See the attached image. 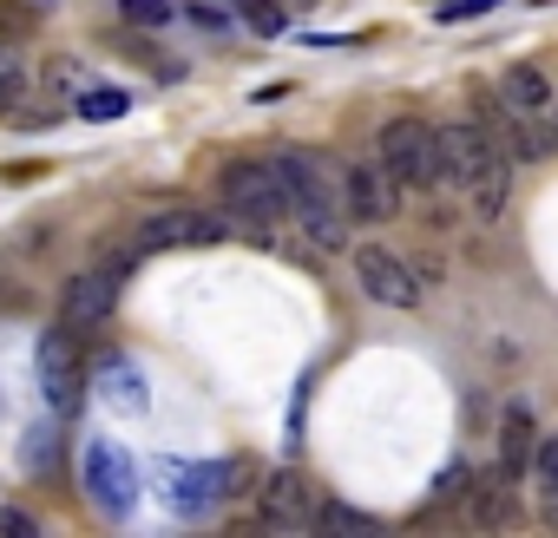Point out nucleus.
<instances>
[{"label":"nucleus","instance_id":"nucleus-1","mask_svg":"<svg viewBox=\"0 0 558 538\" xmlns=\"http://www.w3.org/2000/svg\"><path fill=\"white\" fill-rule=\"evenodd\" d=\"M276 171V184H283V204H290V223L316 243V249H342V217H349V204H342V191H336V178L310 158V151H283L269 164Z\"/></svg>","mask_w":558,"mask_h":538},{"label":"nucleus","instance_id":"nucleus-2","mask_svg":"<svg viewBox=\"0 0 558 538\" xmlns=\"http://www.w3.org/2000/svg\"><path fill=\"white\" fill-rule=\"evenodd\" d=\"M132 262H138V249H112L106 262L80 269V277L66 283V296H60V322H66V329H99V322L119 309V290H125V277H132Z\"/></svg>","mask_w":558,"mask_h":538},{"label":"nucleus","instance_id":"nucleus-3","mask_svg":"<svg viewBox=\"0 0 558 538\" xmlns=\"http://www.w3.org/2000/svg\"><path fill=\"white\" fill-rule=\"evenodd\" d=\"M381 164L395 171L401 191H440V138L421 119H388L381 125Z\"/></svg>","mask_w":558,"mask_h":538},{"label":"nucleus","instance_id":"nucleus-4","mask_svg":"<svg viewBox=\"0 0 558 538\" xmlns=\"http://www.w3.org/2000/svg\"><path fill=\"white\" fill-rule=\"evenodd\" d=\"M440 138V184H453V191H480V178L506 158L493 138H486V125H473V119H453V125H440L434 132Z\"/></svg>","mask_w":558,"mask_h":538},{"label":"nucleus","instance_id":"nucleus-5","mask_svg":"<svg viewBox=\"0 0 558 538\" xmlns=\"http://www.w3.org/2000/svg\"><path fill=\"white\" fill-rule=\"evenodd\" d=\"M86 499L106 512V518H125L132 505H138V466H132V453L119 447V440H93L86 447Z\"/></svg>","mask_w":558,"mask_h":538},{"label":"nucleus","instance_id":"nucleus-6","mask_svg":"<svg viewBox=\"0 0 558 538\" xmlns=\"http://www.w3.org/2000/svg\"><path fill=\"white\" fill-rule=\"evenodd\" d=\"M355 283H362V296L381 303V309H414V303H421V277L408 269V256H395L388 243H362V249H355Z\"/></svg>","mask_w":558,"mask_h":538},{"label":"nucleus","instance_id":"nucleus-7","mask_svg":"<svg viewBox=\"0 0 558 538\" xmlns=\"http://www.w3.org/2000/svg\"><path fill=\"white\" fill-rule=\"evenodd\" d=\"M342 204H349V223H388L401 210V184L381 158H355L342 164Z\"/></svg>","mask_w":558,"mask_h":538},{"label":"nucleus","instance_id":"nucleus-8","mask_svg":"<svg viewBox=\"0 0 558 538\" xmlns=\"http://www.w3.org/2000/svg\"><path fill=\"white\" fill-rule=\"evenodd\" d=\"M230 236V223L223 217H210V210H158V217H145L138 223V256H151V249H204V243H223Z\"/></svg>","mask_w":558,"mask_h":538},{"label":"nucleus","instance_id":"nucleus-9","mask_svg":"<svg viewBox=\"0 0 558 538\" xmlns=\"http://www.w3.org/2000/svg\"><path fill=\"white\" fill-rule=\"evenodd\" d=\"M243 492V466L230 460H210V466H171L165 473V505L171 512H210L217 499Z\"/></svg>","mask_w":558,"mask_h":538},{"label":"nucleus","instance_id":"nucleus-10","mask_svg":"<svg viewBox=\"0 0 558 538\" xmlns=\"http://www.w3.org/2000/svg\"><path fill=\"white\" fill-rule=\"evenodd\" d=\"M223 204H230L243 223H283V217H290L283 184H276L269 164H230V171H223Z\"/></svg>","mask_w":558,"mask_h":538},{"label":"nucleus","instance_id":"nucleus-11","mask_svg":"<svg viewBox=\"0 0 558 538\" xmlns=\"http://www.w3.org/2000/svg\"><path fill=\"white\" fill-rule=\"evenodd\" d=\"M256 512H263V525H276V531H303V525H316V492H310V479L296 473V466H276L263 486H256Z\"/></svg>","mask_w":558,"mask_h":538},{"label":"nucleus","instance_id":"nucleus-12","mask_svg":"<svg viewBox=\"0 0 558 538\" xmlns=\"http://www.w3.org/2000/svg\"><path fill=\"white\" fill-rule=\"evenodd\" d=\"M512 486H519V473H512V466H486V473L466 486V518H473L480 531H499V525H512V518H519V499H512Z\"/></svg>","mask_w":558,"mask_h":538},{"label":"nucleus","instance_id":"nucleus-13","mask_svg":"<svg viewBox=\"0 0 558 538\" xmlns=\"http://www.w3.org/2000/svg\"><path fill=\"white\" fill-rule=\"evenodd\" d=\"M40 394H47L60 414L80 401V362H73V335H66V322L40 335Z\"/></svg>","mask_w":558,"mask_h":538},{"label":"nucleus","instance_id":"nucleus-14","mask_svg":"<svg viewBox=\"0 0 558 538\" xmlns=\"http://www.w3.org/2000/svg\"><path fill=\"white\" fill-rule=\"evenodd\" d=\"M499 99H506L512 112H545V119H558V93H551V73H545V66H512V73L499 80Z\"/></svg>","mask_w":558,"mask_h":538},{"label":"nucleus","instance_id":"nucleus-15","mask_svg":"<svg viewBox=\"0 0 558 538\" xmlns=\"http://www.w3.org/2000/svg\"><path fill=\"white\" fill-rule=\"evenodd\" d=\"M532 447H538L532 407H525V401H506V414H499V466H512V473L525 479V473H532Z\"/></svg>","mask_w":558,"mask_h":538},{"label":"nucleus","instance_id":"nucleus-16","mask_svg":"<svg viewBox=\"0 0 558 538\" xmlns=\"http://www.w3.org/2000/svg\"><path fill=\"white\" fill-rule=\"evenodd\" d=\"M99 401L112 414H145V381H138V368L125 355H106L99 362Z\"/></svg>","mask_w":558,"mask_h":538},{"label":"nucleus","instance_id":"nucleus-17","mask_svg":"<svg viewBox=\"0 0 558 538\" xmlns=\"http://www.w3.org/2000/svg\"><path fill=\"white\" fill-rule=\"evenodd\" d=\"M532 486H538V512H545V525H558V433H538V447H532V473H525Z\"/></svg>","mask_w":558,"mask_h":538},{"label":"nucleus","instance_id":"nucleus-18","mask_svg":"<svg viewBox=\"0 0 558 538\" xmlns=\"http://www.w3.org/2000/svg\"><path fill=\"white\" fill-rule=\"evenodd\" d=\"M512 164H519V158H499V164L480 178V191H473V210H480V217H499V210H506V197H512Z\"/></svg>","mask_w":558,"mask_h":538},{"label":"nucleus","instance_id":"nucleus-19","mask_svg":"<svg viewBox=\"0 0 558 538\" xmlns=\"http://www.w3.org/2000/svg\"><path fill=\"white\" fill-rule=\"evenodd\" d=\"M119 14H125V27H145V34H158V27L178 21L171 0H119Z\"/></svg>","mask_w":558,"mask_h":538},{"label":"nucleus","instance_id":"nucleus-20","mask_svg":"<svg viewBox=\"0 0 558 538\" xmlns=\"http://www.w3.org/2000/svg\"><path fill=\"white\" fill-rule=\"evenodd\" d=\"M53 453H60V427H53V420L27 427V440H21V460H27L34 473H47V466H53Z\"/></svg>","mask_w":558,"mask_h":538},{"label":"nucleus","instance_id":"nucleus-21","mask_svg":"<svg viewBox=\"0 0 558 538\" xmlns=\"http://www.w3.org/2000/svg\"><path fill=\"white\" fill-rule=\"evenodd\" d=\"M236 14H243V27H250V34H263V40H276V34L290 27L276 0H236Z\"/></svg>","mask_w":558,"mask_h":538},{"label":"nucleus","instance_id":"nucleus-22","mask_svg":"<svg viewBox=\"0 0 558 538\" xmlns=\"http://www.w3.org/2000/svg\"><path fill=\"white\" fill-rule=\"evenodd\" d=\"M125 112V93H112V86H86L80 93V119H119Z\"/></svg>","mask_w":558,"mask_h":538},{"label":"nucleus","instance_id":"nucleus-23","mask_svg":"<svg viewBox=\"0 0 558 538\" xmlns=\"http://www.w3.org/2000/svg\"><path fill=\"white\" fill-rule=\"evenodd\" d=\"M316 525H323V531H375V518H368V512H355V505H323V512H316Z\"/></svg>","mask_w":558,"mask_h":538},{"label":"nucleus","instance_id":"nucleus-24","mask_svg":"<svg viewBox=\"0 0 558 538\" xmlns=\"http://www.w3.org/2000/svg\"><path fill=\"white\" fill-rule=\"evenodd\" d=\"M47 86H53L66 106H80V93H86V80L73 73V60H47Z\"/></svg>","mask_w":558,"mask_h":538},{"label":"nucleus","instance_id":"nucleus-25","mask_svg":"<svg viewBox=\"0 0 558 538\" xmlns=\"http://www.w3.org/2000/svg\"><path fill=\"white\" fill-rule=\"evenodd\" d=\"M466 486H473L466 460H447V466H440V479H434V499H466Z\"/></svg>","mask_w":558,"mask_h":538},{"label":"nucleus","instance_id":"nucleus-26","mask_svg":"<svg viewBox=\"0 0 558 538\" xmlns=\"http://www.w3.org/2000/svg\"><path fill=\"white\" fill-rule=\"evenodd\" d=\"M499 0H447L440 8V21H480V14H493Z\"/></svg>","mask_w":558,"mask_h":538},{"label":"nucleus","instance_id":"nucleus-27","mask_svg":"<svg viewBox=\"0 0 558 538\" xmlns=\"http://www.w3.org/2000/svg\"><path fill=\"white\" fill-rule=\"evenodd\" d=\"M191 14H197L204 27H230V14H236V8H223V0H191Z\"/></svg>","mask_w":558,"mask_h":538},{"label":"nucleus","instance_id":"nucleus-28","mask_svg":"<svg viewBox=\"0 0 558 538\" xmlns=\"http://www.w3.org/2000/svg\"><path fill=\"white\" fill-rule=\"evenodd\" d=\"M0 531H8V538H34L40 525H34L27 512H0Z\"/></svg>","mask_w":558,"mask_h":538}]
</instances>
